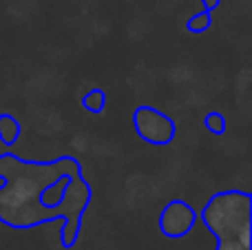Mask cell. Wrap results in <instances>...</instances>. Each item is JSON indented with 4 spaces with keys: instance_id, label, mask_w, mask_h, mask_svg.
I'll return each mask as SVG.
<instances>
[{
    "instance_id": "obj_1",
    "label": "cell",
    "mask_w": 252,
    "mask_h": 250,
    "mask_svg": "<svg viewBox=\"0 0 252 250\" xmlns=\"http://www.w3.org/2000/svg\"><path fill=\"white\" fill-rule=\"evenodd\" d=\"M201 224L217 239L239 237L252 244V197L246 190H223L206 202L199 213Z\"/></svg>"
},
{
    "instance_id": "obj_2",
    "label": "cell",
    "mask_w": 252,
    "mask_h": 250,
    "mask_svg": "<svg viewBox=\"0 0 252 250\" xmlns=\"http://www.w3.org/2000/svg\"><path fill=\"white\" fill-rule=\"evenodd\" d=\"M133 128L137 137L153 146H168L175 140V122L153 106H137L133 113Z\"/></svg>"
},
{
    "instance_id": "obj_3",
    "label": "cell",
    "mask_w": 252,
    "mask_h": 250,
    "mask_svg": "<svg viewBox=\"0 0 252 250\" xmlns=\"http://www.w3.org/2000/svg\"><path fill=\"white\" fill-rule=\"evenodd\" d=\"M197 224V211L184 199H173L159 213L157 228L168 239H184Z\"/></svg>"
},
{
    "instance_id": "obj_4",
    "label": "cell",
    "mask_w": 252,
    "mask_h": 250,
    "mask_svg": "<svg viewBox=\"0 0 252 250\" xmlns=\"http://www.w3.org/2000/svg\"><path fill=\"white\" fill-rule=\"evenodd\" d=\"M22 126L13 115L9 113H0V142L4 146H13L18 140H20Z\"/></svg>"
},
{
    "instance_id": "obj_5",
    "label": "cell",
    "mask_w": 252,
    "mask_h": 250,
    "mask_svg": "<svg viewBox=\"0 0 252 250\" xmlns=\"http://www.w3.org/2000/svg\"><path fill=\"white\" fill-rule=\"evenodd\" d=\"M82 109L87 111V113L91 115H100L102 111L106 109V95L104 91H100V89H91V91H87L82 95Z\"/></svg>"
},
{
    "instance_id": "obj_6",
    "label": "cell",
    "mask_w": 252,
    "mask_h": 250,
    "mask_svg": "<svg viewBox=\"0 0 252 250\" xmlns=\"http://www.w3.org/2000/svg\"><path fill=\"white\" fill-rule=\"evenodd\" d=\"M210 25H213V16L208 11H197L186 20V31L192 35H201L210 29Z\"/></svg>"
},
{
    "instance_id": "obj_7",
    "label": "cell",
    "mask_w": 252,
    "mask_h": 250,
    "mask_svg": "<svg viewBox=\"0 0 252 250\" xmlns=\"http://www.w3.org/2000/svg\"><path fill=\"white\" fill-rule=\"evenodd\" d=\"M204 126H206V131L213 133V135H223V133H226V118H223L219 111H210L204 118Z\"/></svg>"
},
{
    "instance_id": "obj_8",
    "label": "cell",
    "mask_w": 252,
    "mask_h": 250,
    "mask_svg": "<svg viewBox=\"0 0 252 250\" xmlns=\"http://www.w3.org/2000/svg\"><path fill=\"white\" fill-rule=\"evenodd\" d=\"M215 250H252V244L241 242L239 237L217 239V248H215Z\"/></svg>"
},
{
    "instance_id": "obj_9",
    "label": "cell",
    "mask_w": 252,
    "mask_h": 250,
    "mask_svg": "<svg viewBox=\"0 0 252 250\" xmlns=\"http://www.w3.org/2000/svg\"><path fill=\"white\" fill-rule=\"evenodd\" d=\"M201 4H204V11H213V9H217L219 4H221V0H201Z\"/></svg>"
}]
</instances>
